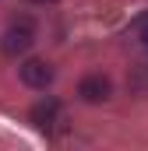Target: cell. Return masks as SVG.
<instances>
[{
    "instance_id": "obj_1",
    "label": "cell",
    "mask_w": 148,
    "mask_h": 151,
    "mask_svg": "<svg viewBox=\"0 0 148 151\" xmlns=\"http://www.w3.org/2000/svg\"><path fill=\"white\" fill-rule=\"evenodd\" d=\"M32 42H36V28H32L28 18L11 21V28L4 32V53H7V56H18V53H25Z\"/></svg>"
},
{
    "instance_id": "obj_2",
    "label": "cell",
    "mask_w": 148,
    "mask_h": 151,
    "mask_svg": "<svg viewBox=\"0 0 148 151\" xmlns=\"http://www.w3.org/2000/svg\"><path fill=\"white\" fill-rule=\"evenodd\" d=\"M110 91H113V84H110V77H102V74H88L78 84V95H81L85 102H106Z\"/></svg>"
},
{
    "instance_id": "obj_3",
    "label": "cell",
    "mask_w": 148,
    "mask_h": 151,
    "mask_svg": "<svg viewBox=\"0 0 148 151\" xmlns=\"http://www.w3.org/2000/svg\"><path fill=\"white\" fill-rule=\"evenodd\" d=\"M21 81H25L28 88H46V84L53 81V67H49L46 60H25V63H21Z\"/></svg>"
},
{
    "instance_id": "obj_4",
    "label": "cell",
    "mask_w": 148,
    "mask_h": 151,
    "mask_svg": "<svg viewBox=\"0 0 148 151\" xmlns=\"http://www.w3.org/2000/svg\"><path fill=\"white\" fill-rule=\"evenodd\" d=\"M57 99H46V102H39V106H32V113H28V119L36 123L39 130H49L53 123H57Z\"/></svg>"
},
{
    "instance_id": "obj_5",
    "label": "cell",
    "mask_w": 148,
    "mask_h": 151,
    "mask_svg": "<svg viewBox=\"0 0 148 151\" xmlns=\"http://www.w3.org/2000/svg\"><path fill=\"white\" fill-rule=\"evenodd\" d=\"M138 39L145 42V49H148V14L141 18V21H138Z\"/></svg>"
},
{
    "instance_id": "obj_6",
    "label": "cell",
    "mask_w": 148,
    "mask_h": 151,
    "mask_svg": "<svg viewBox=\"0 0 148 151\" xmlns=\"http://www.w3.org/2000/svg\"><path fill=\"white\" fill-rule=\"evenodd\" d=\"M141 74H145V77H148V63H141Z\"/></svg>"
}]
</instances>
